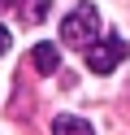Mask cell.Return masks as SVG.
<instances>
[{"instance_id":"obj_1","label":"cell","mask_w":130,"mask_h":135,"mask_svg":"<svg viewBox=\"0 0 130 135\" xmlns=\"http://www.w3.org/2000/svg\"><path fill=\"white\" fill-rule=\"evenodd\" d=\"M95 39H100V9L95 4H78V9H69L61 18V44L87 52Z\"/></svg>"},{"instance_id":"obj_2","label":"cell","mask_w":130,"mask_h":135,"mask_svg":"<svg viewBox=\"0 0 130 135\" xmlns=\"http://www.w3.org/2000/svg\"><path fill=\"white\" fill-rule=\"evenodd\" d=\"M121 57H126V39L121 35H104V39H95L87 48V70L91 74H113Z\"/></svg>"},{"instance_id":"obj_3","label":"cell","mask_w":130,"mask_h":135,"mask_svg":"<svg viewBox=\"0 0 130 135\" xmlns=\"http://www.w3.org/2000/svg\"><path fill=\"white\" fill-rule=\"evenodd\" d=\"M30 61H35V70H39V74H56V70H61V52H56V44H35Z\"/></svg>"},{"instance_id":"obj_4","label":"cell","mask_w":130,"mask_h":135,"mask_svg":"<svg viewBox=\"0 0 130 135\" xmlns=\"http://www.w3.org/2000/svg\"><path fill=\"white\" fill-rule=\"evenodd\" d=\"M52 135H95L87 118H74V113H56L52 118Z\"/></svg>"},{"instance_id":"obj_5","label":"cell","mask_w":130,"mask_h":135,"mask_svg":"<svg viewBox=\"0 0 130 135\" xmlns=\"http://www.w3.org/2000/svg\"><path fill=\"white\" fill-rule=\"evenodd\" d=\"M13 9H17V18H22L26 26H39V22L48 18V9H52V0H17Z\"/></svg>"},{"instance_id":"obj_6","label":"cell","mask_w":130,"mask_h":135,"mask_svg":"<svg viewBox=\"0 0 130 135\" xmlns=\"http://www.w3.org/2000/svg\"><path fill=\"white\" fill-rule=\"evenodd\" d=\"M4 52H9V31L0 26V57H4Z\"/></svg>"},{"instance_id":"obj_7","label":"cell","mask_w":130,"mask_h":135,"mask_svg":"<svg viewBox=\"0 0 130 135\" xmlns=\"http://www.w3.org/2000/svg\"><path fill=\"white\" fill-rule=\"evenodd\" d=\"M13 4H17V0H0V9H13Z\"/></svg>"}]
</instances>
